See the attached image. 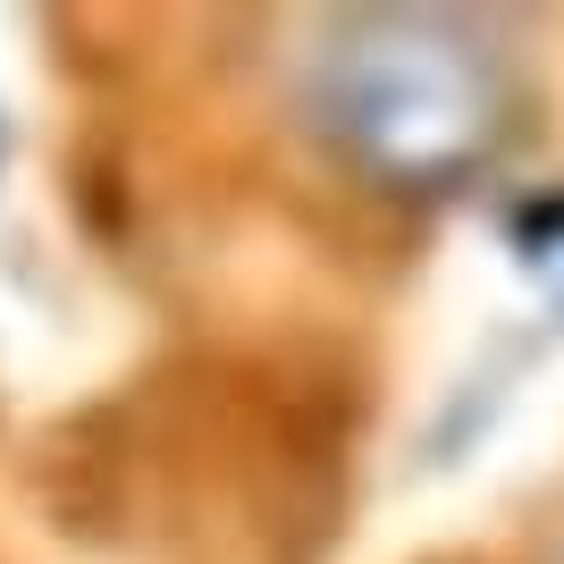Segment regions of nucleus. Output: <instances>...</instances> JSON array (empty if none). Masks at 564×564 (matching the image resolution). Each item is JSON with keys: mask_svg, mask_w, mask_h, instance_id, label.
Here are the masks:
<instances>
[{"mask_svg": "<svg viewBox=\"0 0 564 564\" xmlns=\"http://www.w3.org/2000/svg\"><path fill=\"white\" fill-rule=\"evenodd\" d=\"M312 118L362 177L438 194L497 152L506 76L471 34L438 18H362L321 51Z\"/></svg>", "mask_w": 564, "mask_h": 564, "instance_id": "nucleus-1", "label": "nucleus"}]
</instances>
